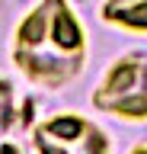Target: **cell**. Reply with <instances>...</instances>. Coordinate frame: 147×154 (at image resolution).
<instances>
[{
	"instance_id": "6da1fadb",
	"label": "cell",
	"mask_w": 147,
	"mask_h": 154,
	"mask_svg": "<svg viewBox=\"0 0 147 154\" xmlns=\"http://www.w3.org/2000/svg\"><path fill=\"white\" fill-rule=\"evenodd\" d=\"M87 32L67 0H39L13 35V64L39 87H64L83 71Z\"/></svg>"
},
{
	"instance_id": "3957f363",
	"label": "cell",
	"mask_w": 147,
	"mask_h": 154,
	"mask_svg": "<svg viewBox=\"0 0 147 154\" xmlns=\"http://www.w3.org/2000/svg\"><path fill=\"white\" fill-rule=\"evenodd\" d=\"M32 144L39 151H77V154H99L109 151L112 141L93 119L77 112H61L32 128Z\"/></svg>"
},
{
	"instance_id": "7a4b0ae2",
	"label": "cell",
	"mask_w": 147,
	"mask_h": 154,
	"mask_svg": "<svg viewBox=\"0 0 147 154\" xmlns=\"http://www.w3.org/2000/svg\"><path fill=\"white\" fill-rule=\"evenodd\" d=\"M93 106L125 122H147V58L125 55L112 61L93 90Z\"/></svg>"
},
{
	"instance_id": "5b68a950",
	"label": "cell",
	"mask_w": 147,
	"mask_h": 154,
	"mask_svg": "<svg viewBox=\"0 0 147 154\" xmlns=\"http://www.w3.org/2000/svg\"><path fill=\"white\" fill-rule=\"evenodd\" d=\"M134 151H147V138H144V141H137V144H134Z\"/></svg>"
},
{
	"instance_id": "277c9868",
	"label": "cell",
	"mask_w": 147,
	"mask_h": 154,
	"mask_svg": "<svg viewBox=\"0 0 147 154\" xmlns=\"http://www.w3.org/2000/svg\"><path fill=\"white\" fill-rule=\"evenodd\" d=\"M102 19L122 32L147 35V0H106Z\"/></svg>"
}]
</instances>
